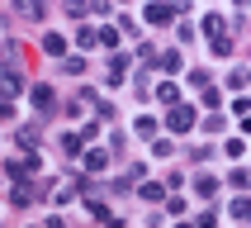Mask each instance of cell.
Listing matches in <instances>:
<instances>
[{"mask_svg":"<svg viewBox=\"0 0 251 228\" xmlns=\"http://www.w3.org/2000/svg\"><path fill=\"white\" fill-rule=\"evenodd\" d=\"M33 105H38V110H48V105H52V90H48V86H38V90H33Z\"/></svg>","mask_w":251,"mask_h":228,"instance_id":"obj_4","label":"cell"},{"mask_svg":"<svg viewBox=\"0 0 251 228\" xmlns=\"http://www.w3.org/2000/svg\"><path fill=\"white\" fill-rule=\"evenodd\" d=\"M19 86H24V81H19V76H14L10 67H0V95H14Z\"/></svg>","mask_w":251,"mask_h":228,"instance_id":"obj_1","label":"cell"},{"mask_svg":"<svg viewBox=\"0 0 251 228\" xmlns=\"http://www.w3.org/2000/svg\"><path fill=\"white\" fill-rule=\"evenodd\" d=\"M14 10L24 19H43V0H14Z\"/></svg>","mask_w":251,"mask_h":228,"instance_id":"obj_2","label":"cell"},{"mask_svg":"<svg viewBox=\"0 0 251 228\" xmlns=\"http://www.w3.org/2000/svg\"><path fill=\"white\" fill-rule=\"evenodd\" d=\"M166 124L176 128V133H185V128L195 124V114H190V110H171V119H166Z\"/></svg>","mask_w":251,"mask_h":228,"instance_id":"obj_3","label":"cell"}]
</instances>
